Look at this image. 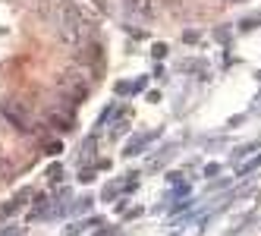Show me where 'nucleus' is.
<instances>
[{
  "mask_svg": "<svg viewBox=\"0 0 261 236\" xmlns=\"http://www.w3.org/2000/svg\"><path fill=\"white\" fill-rule=\"evenodd\" d=\"M85 19L79 16L76 7H63V16H60V41L66 47H82V38H85Z\"/></svg>",
  "mask_w": 261,
  "mask_h": 236,
  "instance_id": "f257e3e1",
  "label": "nucleus"
},
{
  "mask_svg": "<svg viewBox=\"0 0 261 236\" xmlns=\"http://www.w3.org/2000/svg\"><path fill=\"white\" fill-rule=\"evenodd\" d=\"M91 69L85 66H76V69H69L66 76H60V92L69 98V101H82L88 95V88H91Z\"/></svg>",
  "mask_w": 261,
  "mask_h": 236,
  "instance_id": "f03ea898",
  "label": "nucleus"
},
{
  "mask_svg": "<svg viewBox=\"0 0 261 236\" xmlns=\"http://www.w3.org/2000/svg\"><path fill=\"white\" fill-rule=\"evenodd\" d=\"M0 114H4V117H7V120L16 126V129H19V133H32V123H29V117H25V111H22L19 104L7 101L4 107H0Z\"/></svg>",
  "mask_w": 261,
  "mask_h": 236,
  "instance_id": "7ed1b4c3",
  "label": "nucleus"
},
{
  "mask_svg": "<svg viewBox=\"0 0 261 236\" xmlns=\"http://www.w3.org/2000/svg\"><path fill=\"white\" fill-rule=\"evenodd\" d=\"M47 123L57 126L60 133H66L69 126H72V117H69V114H60V111H47Z\"/></svg>",
  "mask_w": 261,
  "mask_h": 236,
  "instance_id": "20e7f679",
  "label": "nucleus"
},
{
  "mask_svg": "<svg viewBox=\"0 0 261 236\" xmlns=\"http://www.w3.org/2000/svg\"><path fill=\"white\" fill-rule=\"evenodd\" d=\"M44 4H57V7H69V0H44Z\"/></svg>",
  "mask_w": 261,
  "mask_h": 236,
  "instance_id": "39448f33",
  "label": "nucleus"
},
{
  "mask_svg": "<svg viewBox=\"0 0 261 236\" xmlns=\"http://www.w3.org/2000/svg\"><path fill=\"white\" fill-rule=\"evenodd\" d=\"M95 7H98V13H107V4H104V0H95Z\"/></svg>",
  "mask_w": 261,
  "mask_h": 236,
  "instance_id": "423d86ee",
  "label": "nucleus"
}]
</instances>
